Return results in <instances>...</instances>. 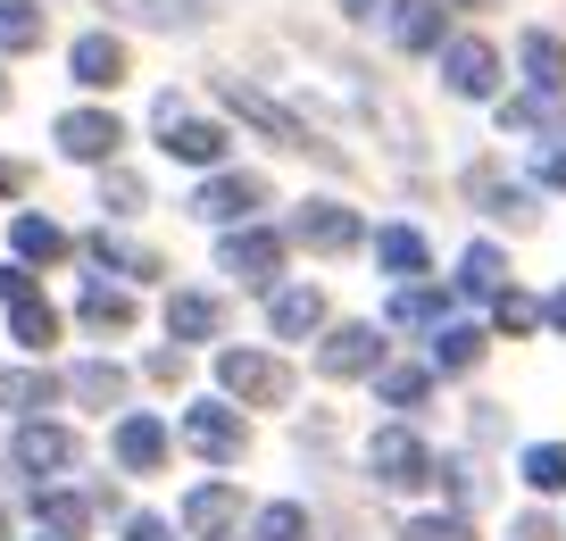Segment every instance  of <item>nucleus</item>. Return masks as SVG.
<instances>
[{
    "instance_id": "1",
    "label": "nucleus",
    "mask_w": 566,
    "mask_h": 541,
    "mask_svg": "<svg viewBox=\"0 0 566 541\" xmlns=\"http://www.w3.org/2000/svg\"><path fill=\"white\" fill-rule=\"evenodd\" d=\"M217 384H226L233 400H250V408H283L292 400V367L266 358V350H217Z\"/></svg>"
},
{
    "instance_id": "2",
    "label": "nucleus",
    "mask_w": 566,
    "mask_h": 541,
    "mask_svg": "<svg viewBox=\"0 0 566 541\" xmlns=\"http://www.w3.org/2000/svg\"><path fill=\"white\" fill-rule=\"evenodd\" d=\"M367 467H375V483H384V491H424L442 458L424 450V441L408 434V425H384V434L367 441Z\"/></svg>"
},
{
    "instance_id": "3",
    "label": "nucleus",
    "mask_w": 566,
    "mask_h": 541,
    "mask_svg": "<svg viewBox=\"0 0 566 541\" xmlns=\"http://www.w3.org/2000/svg\"><path fill=\"white\" fill-rule=\"evenodd\" d=\"M150 125H159V142H167V150L184 158V167H217V158H226V142H233L226 125H200L192 108L176 101V92H159V108H150Z\"/></svg>"
},
{
    "instance_id": "4",
    "label": "nucleus",
    "mask_w": 566,
    "mask_h": 541,
    "mask_svg": "<svg viewBox=\"0 0 566 541\" xmlns=\"http://www.w3.org/2000/svg\"><path fill=\"white\" fill-rule=\"evenodd\" d=\"M0 309H9V325H18L25 350H51V342H59V316H51V300L34 292V275H25V267H0Z\"/></svg>"
},
{
    "instance_id": "5",
    "label": "nucleus",
    "mask_w": 566,
    "mask_h": 541,
    "mask_svg": "<svg viewBox=\"0 0 566 541\" xmlns=\"http://www.w3.org/2000/svg\"><path fill=\"white\" fill-rule=\"evenodd\" d=\"M217 267L226 275H242V283H266L283 267V233L275 226H233L226 242H217Z\"/></svg>"
},
{
    "instance_id": "6",
    "label": "nucleus",
    "mask_w": 566,
    "mask_h": 541,
    "mask_svg": "<svg viewBox=\"0 0 566 541\" xmlns=\"http://www.w3.org/2000/svg\"><path fill=\"white\" fill-rule=\"evenodd\" d=\"M192 209L209 217V226H226V233H233L250 209H266V184H259V175H209V184L192 193Z\"/></svg>"
},
{
    "instance_id": "7",
    "label": "nucleus",
    "mask_w": 566,
    "mask_h": 541,
    "mask_svg": "<svg viewBox=\"0 0 566 541\" xmlns=\"http://www.w3.org/2000/svg\"><path fill=\"white\" fill-rule=\"evenodd\" d=\"M217 92H226V101H233V108H242V117H250V125H259V134H275V142H292V150H325V142H317V134H308V125H301V117H292V108H275V101H266V92H250V84H242V75H226V84H217Z\"/></svg>"
},
{
    "instance_id": "8",
    "label": "nucleus",
    "mask_w": 566,
    "mask_h": 541,
    "mask_svg": "<svg viewBox=\"0 0 566 541\" xmlns=\"http://www.w3.org/2000/svg\"><path fill=\"white\" fill-rule=\"evenodd\" d=\"M292 242H301V250H325V259H342V250L358 242V217L342 209V200H301V217H292Z\"/></svg>"
},
{
    "instance_id": "9",
    "label": "nucleus",
    "mask_w": 566,
    "mask_h": 541,
    "mask_svg": "<svg viewBox=\"0 0 566 541\" xmlns=\"http://www.w3.org/2000/svg\"><path fill=\"white\" fill-rule=\"evenodd\" d=\"M184 441H192L200 458H217V467H233V458L250 450V425L233 417V408H209V400H200L192 417H184Z\"/></svg>"
},
{
    "instance_id": "10",
    "label": "nucleus",
    "mask_w": 566,
    "mask_h": 541,
    "mask_svg": "<svg viewBox=\"0 0 566 541\" xmlns=\"http://www.w3.org/2000/svg\"><path fill=\"white\" fill-rule=\"evenodd\" d=\"M442 75H450V92H459V101H492V92H500L492 42H450V51H442Z\"/></svg>"
},
{
    "instance_id": "11",
    "label": "nucleus",
    "mask_w": 566,
    "mask_h": 541,
    "mask_svg": "<svg viewBox=\"0 0 566 541\" xmlns=\"http://www.w3.org/2000/svg\"><path fill=\"white\" fill-rule=\"evenodd\" d=\"M117 142H125V125L108 117V108H67V117H59V150L67 158H92V167H101Z\"/></svg>"
},
{
    "instance_id": "12",
    "label": "nucleus",
    "mask_w": 566,
    "mask_h": 541,
    "mask_svg": "<svg viewBox=\"0 0 566 541\" xmlns=\"http://www.w3.org/2000/svg\"><path fill=\"white\" fill-rule=\"evenodd\" d=\"M317 367L334 375V384H342V375H375V367H384V333H375V325H342L334 342L317 350Z\"/></svg>"
},
{
    "instance_id": "13",
    "label": "nucleus",
    "mask_w": 566,
    "mask_h": 541,
    "mask_svg": "<svg viewBox=\"0 0 566 541\" xmlns=\"http://www.w3.org/2000/svg\"><path fill=\"white\" fill-rule=\"evenodd\" d=\"M9 458H18V475H59V467H75V434L67 425H25L9 441Z\"/></svg>"
},
{
    "instance_id": "14",
    "label": "nucleus",
    "mask_w": 566,
    "mask_h": 541,
    "mask_svg": "<svg viewBox=\"0 0 566 541\" xmlns=\"http://www.w3.org/2000/svg\"><path fill=\"white\" fill-rule=\"evenodd\" d=\"M266 325H275V342H308V333L325 325V292H317V283L275 292V300H266Z\"/></svg>"
},
{
    "instance_id": "15",
    "label": "nucleus",
    "mask_w": 566,
    "mask_h": 541,
    "mask_svg": "<svg viewBox=\"0 0 566 541\" xmlns=\"http://www.w3.org/2000/svg\"><path fill=\"white\" fill-rule=\"evenodd\" d=\"M67 67H75V84L108 92V84H117V75H125V42H117V34H75Z\"/></svg>"
},
{
    "instance_id": "16",
    "label": "nucleus",
    "mask_w": 566,
    "mask_h": 541,
    "mask_svg": "<svg viewBox=\"0 0 566 541\" xmlns=\"http://www.w3.org/2000/svg\"><path fill=\"white\" fill-rule=\"evenodd\" d=\"M184 524H192V533H200V541H226V533H233V524H242V500H233V491H226V483H200V491H192V500H184Z\"/></svg>"
},
{
    "instance_id": "17",
    "label": "nucleus",
    "mask_w": 566,
    "mask_h": 541,
    "mask_svg": "<svg viewBox=\"0 0 566 541\" xmlns=\"http://www.w3.org/2000/svg\"><path fill=\"white\" fill-rule=\"evenodd\" d=\"M34 517L51 524V541H84L92 500H84V491H67V483H42V491H34Z\"/></svg>"
},
{
    "instance_id": "18",
    "label": "nucleus",
    "mask_w": 566,
    "mask_h": 541,
    "mask_svg": "<svg viewBox=\"0 0 566 541\" xmlns=\"http://www.w3.org/2000/svg\"><path fill=\"white\" fill-rule=\"evenodd\" d=\"M391 42L400 51H442V0H391Z\"/></svg>"
},
{
    "instance_id": "19",
    "label": "nucleus",
    "mask_w": 566,
    "mask_h": 541,
    "mask_svg": "<svg viewBox=\"0 0 566 541\" xmlns=\"http://www.w3.org/2000/svg\"><path fill=\"white\" fill-rule=\"evenodd\" d=\"M167 333H176V342H217V333H226V309H217L209 292H176L167 300Z\"/></svg>"
},
{
    "instance_id": "20",
    "label": "nucleus",
    "mask_w": 566,
    "mask_h": 541,
    "mask_svg": "<svg viewBox=\"0 0 566 541\" xmlns=\"http://www.w3.org/2000/svg\"><path fill=\"white\" fill-rule=\"evenodd\" d=\"M117 467H134V475L167 467V425L159 417H125L117 425Z\"/></svg>"
},
{
    "instance_id": "21",
    "label": "nucleus",
    "mask_w": 566,
    "mask_h": 541,
    "mask_svg": "<svg viewBox=\"0 0 566 541\" xmlns=\"http://www.w3.org/2000/svg\"><path fill=\"white\" fill-rule=\"evenodd\" d=\"M375 259H384V275L417 283V275H424V259H433V250H424V233H417V226H384V233H375Z\"/></svg>"
},
{
    "instance_id": "22",
    "label": "nucleus",
    "mask_w": 566,
    "mask_h": 541,
    "mask_svg": "<svg viewBox=\"0 0 566 541\" xmlns=\"http://www.w3.org/2000/svg\"><path fill=\"white\" fill-rule=\"evenodd\" d=\"M442 316H450V292H442V283H400V292H391V325L433 333Z\"/></svg>"
},
{
    "instance_id": "23",
    "label": "nucleus",
    "mask_w": 566,
    "mask_h": 541,
    "mask_svg": "<svg viewBox=\"0 0 566 541\" xmlns=\"http://www.w3.org/2000/svg\"><path fill=\"white\" fill-rule=\"evenodd\" d=\"M500 125L509 134H566V108H558V92H525V101L500 108Z\"/></svg>"
},
{
    "instance_id": "24",
    "label": "nucleus",
    "mask_w": 566,
    "mask_h": 541,
    "mask_svg": "<svg viewBox=\"0 0 566 541\" xmlns=\"http://www.w3.org/2000/svg\"><path fill=\"white\" fill-rule=\"evenodd\" d=\"M483 358V325H433V375H467Z\"/></svg>"
},
{
    "instance_id": "25",
    "label": "nucleus",
    "mask_w": 566,
    "mask_h": 541,
    "mask_svg": "<svg viewBox=\"0 0 566 541\" xmlns=\"http://www.w3.org/2000/svg\"><path fill=\"white\" fill-rule=\"evenodd\" d=\"M459 292H467V300H492V292H509V259H500L492 242H475V250L459 259Z\"/></svg>"
},
{
    "instance_id": "26",
    "label": "nucleus",
    "mask_w": 566,
    "mask_h": 541,
    "mask_svg": "<svg viewBox=\"0 0 566 541\" xmlns=\"http://www.w3.org/2000/svg\"><path fill=\"white\" fill-rule=\"evenodd\" d=\"M525 75H533V92H566V42L533 25L525 34Z\"/></svg>"
},
{
    "instance_id": "27",
    "label": "nucleus",
    "mask_w": 566,
    "mask_h": 541,
    "mask_svg": "<svg viewBox=\"0 0 566 541\" xmlns=\"http://www.w3.org/2000/svg\"><path fill=\"white\" fill-rule=\"evenodd\" d=\"M9 242H18V259H42V267H51V259H75V242L51 226V217H18V226H9Z\"/></svg>"
},
{
    "instance_id": "28",
    "label": "nucleus",
    "mask_w": 566,
    "mask_h": 541,
    "mask_svg": "<svg viewBox=\"0 0 566 541\" xmlns=\"http://www.w3.org/2000/svg\"><path fill=\"white\" fill-rule=\"evenodd\" d=\"M84 259L117 267V275H159V259H150L142 242H125V233H84Z\"/></svg>"
},
{
    "instance_id": "29",
    "label": "nucleus",
    "mask_w": 566,
    "mask_h": 541,
    "mask_svg": "<svg viewBox=\"0 0 566 541\" xmlns=\"http://www.w3.org/2000/svg\"><path fill=\"white\" fill-rule=\"evenodd\" d=\"M59 392H67V400H84V408H117V400H125V375L92 358V367H75V375H67Z\"/></svg>"
},
{
    "instance_id": "30",
    "label": "nucleus",
    "mask_w": 566,
    "mask_h": 541,
    "mask_svg": "<svg viewBox=\"0 0 566 541\" xmlns=\"http://www.w3.org/2000/svg\"><path fill=\"white\" fill-rule=\"evenodd\" d=\"M51 400H59V375H42V367L0 375V408H51Z\"/></svg>"
},
{
    "instance_id": "31",
    "label": "nucleus",
    "mask_w": 566,
    "mask_h": 541,
    "mask_svg": "<svg viewBox=\"0 0 566 541\" xmlns=\"http://www.w3.org/2000/svg\"><path fill=\"white\" fill-rule=\"evenodd\" d=\"M375 392H384V408H417L433 392V367H375Z\"/></svg>"
},
{
    "instance_id": "32",
    "label": "nucleus",
    "mask_w": 566,
    "mask_h": 541,
    "mask_svg": "<svg viewBox=\"0 0 566 541\" xmlns=\"http://www.w3.org/2000/svg\"><path fill=\"white\" fill-rule=\"evenodd\" d=\"M42 42V9L34 0H0V51H34Z\"/></svg>"
},
{
    "instance_id": "33",
    "label": "nucleus",
    "mask_w": 566,
    "mask_h": 541,
    "mask_svg": "<svg viewBox=\"0 0 566 541\" xmlns=\"http://www.w3.org/2000/svg\"><path fill=\"white\" fill-rule=\"evenodd\" d=\"M467 184H475V200H483V209H492V217H533V193H516V184H500L492 167H475V175H467Z\"/></svg>"
},
{
    "instance_id": "34",
    "label": "nucleus",
    "mask_w": 566,
    "mask_h": 541,
    "mask_svg": "<svg viewBox=\"0 0 566 541\" xmlns=\"http://www.w3.org/2000/svg\"><path fill=\"white\" fill-rule=\"evenodd\" d=\"M75 316H84L92 333H125V325H134V300H125V292H84Z\"/></svg>"
},
{
    "instance_id": "35",
    "label": "nucleus",
    "mask_w": 566,
    "mask_h": 541,
    "mask_svg": "<svg viewBox=\"0 0 566 541\" xmlns=\"http://www.w3.org/2000/svg\"><path fill=\"white\" fill-rule=\"evenodd\" d=\"M250 541H308V508H292V500L259 508V524H250Z\"/></svg>"
},
{
    "instance_id": "36",
    "label": "nucleus",
    "mask_w": 566,
    "mask_h": 541,
    "mask_svg": "<svg viewBox=\"0 0 566 541\" xmlns=\"http://www.w3.org/2000/svg\"><path fill=\"white\" fill-rule=\"evenodd\" d=\"M525 483L533 491H566V441H533L525 450Z\"/></svg>"
},
{
    "instance_id": "37",
    "label": "nucleus",
    "mask_w": 566,
    "mask_h": 541,
    "mask_svg": "<svg viewBox=\"0 0 566 541\" xmlns=\"http://www.w3.org/2000/svg\"><path fill=\"white\" fill-rule=\"evenodd\" d=\"M101 200H108V209H142V200H150V184H142L134 167H108V175H101Z\"/></svg>"
},
{
    "instance_id": "38",
    "label": "nucleus",
    "mask_w": 566,
    "mask_h": 541,
    "mask_svg": "<svg viewBox=\"0 0 566 541\" xmlns=\"http://www.w3.org/2000/svg\"><path fill=\"white\" fill-rule=\"evenodd\" d=\"M492 316H500L509 333H533V325H542V300H525V292H492Z\"/></svg>"
},
{
    "instance_id": "39",
    "label": "nucleus",
    "mask_w": 566,
    "mask_h": 541,
    "mask_svg": "<svg viewBox=\"0 0 566 541\" xmlns=\"http://www.w3.org/2000/svg\"><path fill=\"white\" fill-rule=\"evenodd\" d=\"M400 541H475V524H467V517H408Z\"/></svg>"
},
{
    "instance_id": "40",
    "label": "nucleus",
    "mask_w": 566,
    "mask_h": 541,
    "mask_svg": "<svg viewBox=\"0 0 566 541\" xmlns=\"http://www.w3.org/2000/svg\"><path fill=\"white\" fill-rule=\"evenodd\" d=\"M433 475H450V500H459V508H475V500H483V475H475V458H450V467H433Z\"/></svg>"
},
{
    "instance_id": "41",
    "label": "nucleus",
    "mask_w": 566,
    "mask_h": 541,
    "mask_svg": "<svg viewBox=\"0 0 566 541\" xmlns=\"http://www.w3.org/2000/svg\"><path fill=\"white\" fill-rule=\"evenodd\" d=\"M192 9H200V0H150L142 18H150V25H192Z\"/></svg>"
},
{
    "instance_id": "42",
    "label": "nucleus",
    "mask_w": 566,
    "mask_h": 541,
    "mask_svg": "<svg viewBox=\"0 0 566 541\" xmlns=\"http://www.w3.org/2000/svg\"><path fill=\"white\" fill-rule=\"evenodd\" d=\"M533 175H542L549 193H566V150H542V158H533Z\"/></svg>"
},
{
    "instance_id": "43",
    "label": "nucleus",
    "mask_w": 566,
    "mask_h": 541,
    "mask_svg": "<svg viewBox=\"0 0 566 541\" xmlns=\"http://www.w3.org/2000/svg\"><path fill=\"white\" fill-rule=\"evenodd\" d=\"M125 541H176V533H167L159 517H134V524H125Z\"/></svg>"
},
{
    "instance_id": "44",
    "label": "nucleus",
    "mask_w": 566,
    "mask_h": 541,
    "mask_svg": "<svg viewBox=\"0 0 566 541\" xmlns=\"http://www.w3.org/2000/svg\"><path fill=\"white\" fill-rule=\"evenodd\" d=\"M516 541H558V524L549 517H516Z\"/></svg>"
},
{
    "instance_id": "45",
    "label": "nucleus",
    "mask_w": 566,
    "mask_h": 541,
    "mask_svg": "<svg viewBox=\"0 0 566 541\" xmlns=\"http://www.w3.org/2000/svg\"><path fill=\"white\" fill-rule=\"evenodd\" d=\"M542 325H558V333H566V292H549V300H542Z\"/></svg>"
},
{
    "instance_id": "46",
    "label": "nucleus",
    "mask_w": 566,
    "mask_h": 541,
    "mask_svg": "<svg viewBox=\"0 0 566 541\" xmlns=\"http://www.w3.org/2000/svg\"><path fill=\"white\" fill-rule=\"evenodd\" d=\"M0 193H25V167H18V158H0Z\"/></svg>"
},
{
    "instance_id": "47",
    "label": "nucleus",
    "mask_w": 566,
    "mask_h": 541,
    "mask_svg": "<svg viewBox=\"0 0 566 541\" xmlns=\"http://www.w3.org/2000/svg\"><path fill=\"white\" fill-rule=\"evenodd\" d=\"M375 9H384V0H342V18H375Z\"/></svg>"
},
{
    "instance_id": "48",
    "label": "nucleus",
    "mask_w": 566,
    "mask_h": 541,
    "mask_svg": "<svg viewBox=\"0 0 566 541\" xmlns=\"http://www.w3.org/2000/svg\"><path fill=\"white\" fill-rule=\"evenodd\" d=\"M350 541H384V533H375V524H350Z\"/></svg>"
},
{
    "instance_id": "49",
    "label": "nucleus",
    "mask_w": 566,
    "mask_h": 541,
    "mask_svg": "<svg viewBox=\"0 0 566 541\" xmlns=\"http://www.w3.org/2000/svg\"><path fill=\"white\" fill-rule=\"evenodd\" d=\"M0 541H9V517H0Z\"/></svg>"
},
{
    "instance_id": "50",
    "label": "nucleus",
    "mask_w": 566,
    "mask_h": 541,
    "mask_svg": "<svg viewBox=\"0 0 566 541\" xmlns=\"http://www.w3.org/2000/svg\"><path fill=\"white\" fill-rule=\"evenodd\" d=\"M0 101H9V84H0Z\"/></svg>"
}]
</instances>
